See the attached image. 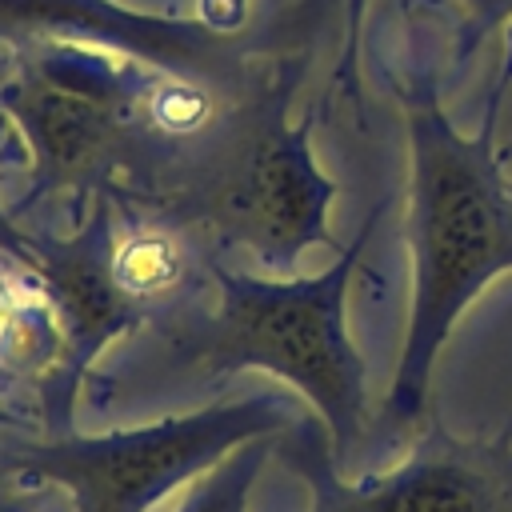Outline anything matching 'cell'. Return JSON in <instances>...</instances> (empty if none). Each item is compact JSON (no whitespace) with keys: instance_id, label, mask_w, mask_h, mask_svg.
Segmentation results:
<instances>
[{"instance_id":"obj_1","label":"cell","mask_w":512,"mask_h":512,"mask_svg":"<svg viewBox=\"0 0 512 512\" xmlns=\"http://www.w3.org/2000/svg\"><path fill=\"white\" fill-rule=\"evenodd\" d=\"M488 88L476 132H460L440 104V76L404 68L392 92L408 136V220L412 304L408 332L384 392V424L408 428L424 416L432 368L468 304L512 272V184L504 180L496 132L512 84V28Z\"/></svg>"},{"instance_id":"obj_2","label":"cell","mask_w":512,"mask_h":512,"mask_svg":"<svg viewBox=\"0 0 512 512\" xmlns=\"http://www.w3.org/2000/svg\"><path fill=\"white\" fill-rule=\"evenodd\" d=\"M384 212L388 200L312 276H252L212 264L216 308L180 336L184 360L204 376L260 368L296 388L324 424L340 468L368 432V364L348 332V288Z\"/></svg>"},{"instance_id":"obj_3","label":"cell","mask_w":512,"mask_h":512,"mask_svg":"<svg viewBox=\"0 0 512 512\" xmlns=\"http://www.w3.org/2000/svg\"><path fill=\"white\" fill-rule=\"evenodd\" d=\"M156 72L88 44L32 40L12 48L0 84V112L28 156L32 208L68 196L80 216L96 196H112V176L128 168L156 132L148 96Z\"/></svg>"},{"instance_id":"obj_4","label":"cell","mask_w":512,"mask_h":512,"mask_svg":"<svg viewBox=\"0 0 512 512\" xmlns=\"http://www.w3.org/2000/svg\"><path fill=\"white\" fill-rule=\"evenodd\" d=\"M296 416L300 408L284 392H256L136 428L52 432L16 448L8 468L28 484L68 492L72 512H152L244 440L280 436Z\"/></svg>"},{"instance_id":"obj_5","label":"cell","mask_w":512,"mask_h":512,"mask_svg":"<svg viewBox=\"0 0 512 512\" xmlns=\"http://www.w3.org/2000/svg\"><path fill=\"white\" fill-rule=\"evenodd\" d=\"M304 68V56H288L272 72L240 112V128L204 188L212 224L272 272H288L312 248H336L328 224L336 180L312 152L320 112H308L300 124L288 120Z\"/></svg>"},{"instance_id":"obj_6","label":"cell","mask_w":512,"mask_h":512,"mask_svg":"<svg viewBox=\"0 0 512 512\" xmlns=\"http://www.w3.org/2000/svg\"><path fill=\"white\" fill-rule=\"evenodd\" d=\"M276 456L308 484V512H512V420L496 436H456L432 420L400 464L348 480L324 424L296 416Z\"/></svg>"},{"instance_id":"obj_7","label":"cell","mask_w":512,"mask_h":512,"mask_svg":"<svg viewBox=\"0 0 512 512\" xmlns=\"http://www.w3.org/2000/svg\"><path fill=\"white\" fill-rule=\"evenodd\" d=\"M0 40H68L116 52L156 76L200 84L216 96L244 88L260 36L212 16H168L120 0H0Z\"/></svg>"},{"instance_id":"obj_8","label":"cell","mask_w":512,"mask_h":512,"mask_svg":"<svg viewBox=\"0 0 512 512\" xmlns=\"http://www.w3.org/2000/svg\"><path fill=\"white\" fill-rule=\"evenodd\" d=\"M116 208L112 196H96L72 224V232H32V272L56 312L64 356L44 396V420L52 432H68L80 384L108 344L132 332L152 308L128 296L116 276Z\"/></svg>"},{"instance_id":"obj_9","label":"cell","mask_w":512,"mask_h":512,"mask_svg":"<svg viewBox=\"0 0 512 512\" xmlns=\"http://www.w3.org/2000/svg\"><path fill=\"white\" fill-rule=\"evenodd\" d=\"M112 264H116V276L128 288V296H136L140 304L152 308L156 300L172 296L184 284L188 252L172 232L148 228V224H132V228L116 232Z\"/></svg>"},{"instance_id":"obj_10","label":"cell","mask_w":512,"mask_h":512,"mask_svg":"<svg viewBox=\"0 0 512 512\" xmlns=\"http://www.w3.org/2000/svg\"><path fill=\"white\" fill-rule=\"evenodd\" d=\"M272 456H276V436L244 440L220 464H212L204 476H196L188 484L176 512H248L252 488Z\"/></svg>"},{"instance_id":"obj_11","label":"cell","mask_w":512,"mask_h":512,"mask_svg":"<svg viewBox=\"0 0 512 512\" xmlns=\"http://www.w3.org/2000/svg\"><path fill=\"white\" fill-rule=\"evenodd\" d=\"M420 4L452 8V64H468L496 32L512 28V0H400L404 12Z\"/></svg>"},{"instance_id":"obj_12","label":"cell","mask_w":512,"mask_h":512,"mask_svg":"<svg viewBox=\"0 0 512 512\" xmlns=\"http://www.w3.org/2000/svg\"><path fill=\"white\" fill-rule=\"evenodd\" d=\"M364 16H368V0H344V40H340V56L332 68V92L344 96L356 116L364 120V88H360V44H364Z\"/></svg>"},{"instance_id":"obj_13","label":"cell","mask_w":512,"mask_h":512,"mask_svg":"<svg viewBox=\"0 0 512 512\" xmlns=\"http://www.w3.org/2000/svg\"><path fill=\"white\" fill-rule=\"evenodd\" d=\"M8 132H12V124H8V116L0 112V156H4V148H8ZM0 256L32 268V232H24V228L16 224V216H12L4 204H0Z\"/></svg>"},{"instance_id":"obj_14","label":"cell","mask_w":512,"mask_h":512,"mask_svg":"<svg viewBox=\"0 0 512 512\" xmlns=\"http://www.w3.org/2000/svg\"><path fill=\"white\" fill-rule=\"evenodd\" d=\"M44 484H32L28 492H0V512H40Z\"/></svg>"},{"instance_id":"obj_15","label":"cell","mask_w":512,"mask_h":512,"mask_svg":"<svg viewBox=\"0 0 512 512\" xmlns=\"http://www.w3.org/2000/svg\"><path fill=\"white\" fill-rule=\"evenodd\" d=\"M4 428H32V420H24L20 412H12L8 404H0V432Z\"/></svg>"}]
</instances>
